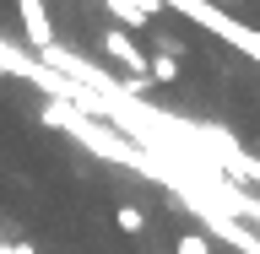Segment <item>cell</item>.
Returning <instances> with one entry per match:
<instances>
[{"instance_id":"3","label":"cell","mask_w":260,"mask_h":254,"mask_svg":"<svg viewBox=\"0 0 260 254\" xmlns=\"http://www.w3.org/2000/svg\"><path fill=\"white\" fill-rule=\"evenodd\" d=\"M114 222H119V233L136 238V233H146V211L141 206H119V211H114Z\"/></svg>"},{"instance_id":"2","label":"cell","mask_w":260,"mask_h":254,"mask_svg":"<svg viewBox=\"0 0 260 254\" xmlns=\"http://www.w3.org/2000/svg\"><path fill=\"white\" fill-rule=\"evenodd\" d=\"M16 11H22V27H27V44L38 54L54 49V27H49V6L44 0H16Z\"/></svg>"},{"instance_id":"4","label":"cell","mask_w":260,"mask_h":254,"mask_svg":"<svg viewBox=\"0 0 260 254\" xmlns=\"http://www.w3.org/2000/svg\"><path fill=\"white\" fill-rule=\"evenodd\" d=\"M152 44H157L152 54H168V60H184V44H179L174 32H157V27H152Z\"/></svg>"},{"instance_id":"8","label":"cell","mask_w":260,"mask_h":254,"mask_svg":"<svg viewBox=\"0 0 260 254\" xmlns=\"http://www.w3.org/2000/svg\"><path fill=\"white\" fill-rule=\"evenodd\" d=\"M255 157H260V146H255Z\"/></svg>"},{"instance_id":"5","label":"cell","mask_w":260,"mask_h":254,"mask_svg":"<svg viewBox=\"0 0 260 254\" xmlns=\"http://www.w3.org/2000/svg\"><path fill=\"white\" fill-rule=\"evenodd\" d=\"M152 81H179V60H168V54H152Z\"/></svg>"},{"instance_id":"1","label":"cell","mask_w":260,"mask_h":254,"mask_svg":"<svg viewBox=\"0 0 260 254\" xmlns=\"http://www.w3.org/2000/svg\"><path fill=\"white\" fill-rule=\"evenodd\" d=\"M103 49H109L114 65H125L136 81H152V54H141V44H136L125 27H109V32H103Z\"/></svg>"},{"instance_id":"6","label":"cell","mask_w":260,"mask_h":254,"mask_svg":"<svg viewBox=\"0 0 260 254\" xmlns=\"http://www.w3.org/2000/svg\"><path fill=\"white\" fill-rule=\"evenodd\" d=\"M16 65H22V49L11 38H0V76H16Z\"/></svg>"},{"instance_id":"7","label":"cell","mask_w":260,"mask_h":254,"mask_svg":"<svg viewBox=\"0 0 260 254\" xmlns=\"http://www.w3.org/2000/svg\"><path fill=\"white\" fill-rule=\"evenodd\" d=\"M179 254H211L206 233H190V238H179Z\"/></svg>"}]
</instances>
